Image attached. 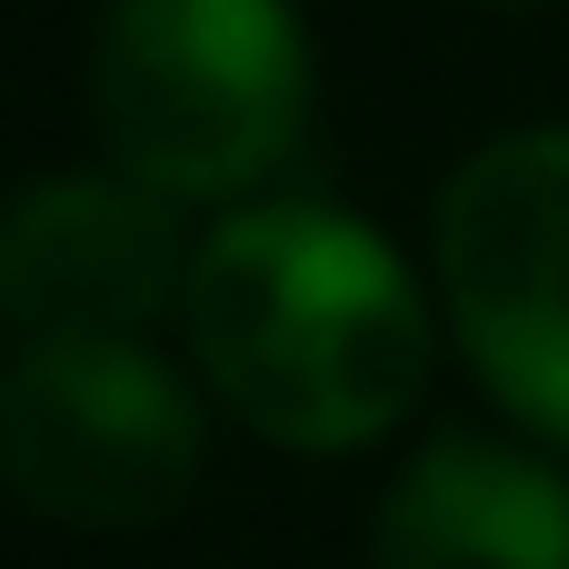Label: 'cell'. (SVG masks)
I'll return each mask as SVG.
<instances>
[{"mask_svg": "<svg viewBox=\"0 0 569 569\" xmlns=\"http://www.w3.org/2000/svg\"><path fill=\"white\" fill-rule=\"evenodd\" d=\"M180 320L220 410L280 450H370L430 380V300L410 260L330 200L230 210L190 260Z\"/></svg>", "mask_w": 569, "mask_h": 569, "instance_id": "cell-1", "label": "cell"}, {"mask_svg": "<svg viewBox=\"0 0 569 569\" xmlns=\"http://www.w3.org/2000/svg\"><path fill=\"white\" fill-rule=\"evenodd\" d=\"M90 130L160 200H240L310 130V30L290 0H110L90 30Z\"/></svg>", "mask_w": 569, "mask_h": 569, "instance_id": "cell-2", "label": "cell"}, {"mask_svg": "<svg viewBox=\"0 0 569 569\" xmlns=\"http://www.w3.org/2000/svg\"><path fill=\"white\" fill-rule=\"evenodd\" d=\"M200 400L150 340H30L0 380V470L60 530H160L200 490Z\"/></svg>", "mask_w": 569, "mask_h": 569, "instance_id": "cell-3", "label": "cell"}, {"mask_svg": "<svg viewBox=\"0 0 569 569\" xmlns=\"http://www.w3.org/2000/svg\"><path fill=\"white\" fill-rule=\"evenodd\" d=\"M440 300L500 410L569 450V120L510 130L450 170Z\"/></svg>", "mask_w": 569, "mask_h": 569, "instance_id": "cell-4", "label": "cell"}, {"mask_svg": "<svg viewBox=\"0 0 569 569\" xmlns=\"http://www.w3.org/2000/svg\"><path fill=\"white\" fill-rule=\"evenodd\" d=\"M190 260L160 190L60 170L0 230V310L20 340H140L160 310H190Z\"/></svg>", "mask_w": 569, "mask_h": 569, "instance_id": "cell-5", "label": "cell"}, {"mask_svg": "<svg viewBox=\"0 0 569 569\" xmlns=\"http://www.w3.org/2000/svg\"><path fill=\"white\" fill-rule=\"evenodd\" d=\"M370 569H569V480L500 440H430L370 520Z\"/></svg>", "mask_w": 569, "mask_h": 569, "instance_id": "cell-6", "label": "cell"}, {"mask_svg": "<svg viewBox=\"0 0 569 569\" xmlns=\"http://www.w3.org/2000/svg\"><path fill=\"white\" fill-rule=\"evenodd\" d=\"M490 10H540V0H490Z\"/></svg>", "mask_w": 569, "mask_h": 569, "instance_id": "cell-7", "label": "cell"}]
</instances>
